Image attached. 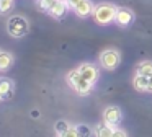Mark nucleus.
<instances>
[{
  "instance_id": "nucleus-1",
  "label": "nucleus",
  "mask_w": 152,
  "mask_h": 137,
  "mask_svg": "<svg viewBox=\"0 0 152 137\" xmlns=\"http://www.w3.org/2000/svg\"><path fill=\"white\" fill-rule=\"evenodd\" d=\"M116 10L118 7H115L113 3H98L93 8L92 16L98 25H110L116 18Z\"/></svg>"
},
{
  "instance_id": "nucleus-2",
  "label": "nucleus",
  "mask_w": 152,
  "mask_h": 137,
  "mask_svg": "<svg viewBox=\"0 0 152 137\" xmlns=\"http://www.w3.org/2000/svg\"><path fill=\"white\" fill-rule=\"evenodd\" d=\"M7 31L10 36L13 38H23L28 31H30V23L25 16L20 15H13L8 18L7 21Z\"/></svg>"
},
{
  "instance_id": "nucleus-3",
  "label": "nucleus",
  "mask_w": 152,
  "mask_h": 137,
  "mask_svg": "<svg viewBox=\"0 0 152 137\" xmlns=\"http://www.w3.org/2000/svg\"><path fill=\"white\" fill-rule=\"evenodd\" d=\"M67 83H69L79 95H83V96L90 95L92 87H93V83H90L88 80H85V78L80 75L79 70H72V72L67 74Z\"/></svg>"
},
{
  "instance_id": "nucleus-4",
  "label": "nucleus",
  "mask_w": 152,
  "mask_h": 137,
  "mask_svg": "<svg viewBox=\"0 0 152 137\" xmlns=\"http://www.w3.org/2000/svg\"><path fill=\"white\" fill-rule=\"evenodd\" d=\"M119 52L116 49H105V51L100 54V64L106 68V70H115L119 65Z\"/></svg>"
},
{
  "instance_id": "nucleus-5",
  "label": "nucleus",
  "mask_w": 152,
  "mask_h": 137,
  "mask_svg": "<svg viewBox=\"0 0 152 137\" xmlns=\"http://www.w3.org/2000/svg\"><path fill=\"white\" fill-rule=\"evenodd\" d=\"M102 117H103V122H106L108 126L115 127L116 124L121 121L123 113H121V109H119V106H108V108H105Z\"/></svg>"
},
{
  "instance_id": "nucleus-6",
  "label": "nucleus",
  "mask_w": 152,
  "mask_h": 137,
  "mask_svg": "<svg viewBox=\"0 0 152 137\" xmlns=\"http://www.w3.org/2000/svg\"><path fill=\"white\" fill-rule=\"evenodd\" d=\"M115 21L118 23L119 26H123V28H128V26L131 25L132 21H134V13H132L129 8H124V7H118V10H116V18H115Z\"/></svg>"
},
{
  "instance_id": "nucleus-7",
  "label": "nucleus",
  "mask_w": 152,
  "mask_h": 137,
  "mask_svg": "<svg viewBox=\"0 0 152 137\" xmlns=\"http://www.w3.org/2000/svg\"><path fill=\"white\" fill-rule=\"evenodd\" d=\"M77 70L80 72V75H82L85 80H88L90 83H93L95 85L96 83V80H98V68L95 67V65H92V64H82V65H79V68Z\"/></svg>"
},
{
  "instance_id": "nucleus-8",
  "label": "nucleus",
  "mask_w": 152,
  "mask_h": 137,
  "mask_svg": "<svg viewBox=\"0 0 152 137\" xmlns=\"http://www.w3.org/2000/svg\"><path fill=\"white\" fill-rule=\"evenodd\" d=\"M69 8L70 7H69V3H67V0H56V2L53 3V7L48 10V13H49L53 18H62Z\"/></svg>"
},
{
  "instance_id": "nucleus-9",
  "label": "nucleus",
  "mask_w": 152,
  "mask_h": 137,
  "mask_svg": "<svg viewBox=\"0 0 152 137\" xmlns=\"http://www.w3.org/2000/svg\"><path fill=\"white\" fill-rule=\"evenodd\" d=\"M13 91H15V85L10 78L5 77L0 78V98L2 100H10L13 96Z\"/></svg>"
},
{
  "instance_id": "nucleus-10",
  "label": "nucleus",
  "mask_w": 152,
  "mask_h": 137,
  "mask_svg": "<svg viewBox=\"0 0 152 137\" xmlns=\"http://www.w3.org/2000/svg\"><path fill=\"white\" fill-rule=\"evenodd\" d=\"M93 3L90 2V0H82V2L79 3L77 7H74V12H75V15L77 16H80V18H85V16H88V15H92L93 13Z\"/></svg>"
},
{
  "instance_id": "nucleus-11",
  "label": "nucleus",
  "mask_w": 152,
  "mask_h": 137,
  "mask_svg": "<svg viewBox=\"0 0 152 137\" xmlns=\"http://www.w3.org/2000/svg\"><path fill=\"white\" fill-rule=\"evenodd\" d=\"M132 85L137 91H147L149 88V77H144V75H137L136 74L134 80H132Z\"/></svg>"
},
{
  "instance_id": "nucleus-12",
  "label": "nucleus",
  "mask_w": 152,
  "mask_h": 137,
  "mask_svg": "<svg viewBox=\"0 0 152 137\" xmlns=\"http://www.w3.org/2000/svg\"><path fill=\"white\" fill-rule=\"evenodd\" d=\"M13 65V55L7 51H0V70H7Z\"/></svg>"
},
{
  "instance_id": "nucleus-13",
  "label": "nucleus",
  "mask_w": 152,
  "mask_h": 137,
  "mask_svg": "<svg viewBox=\"0 0 152 137\" xmlns=\"http://www.w3.org/2000/svg\"><path fill=\"white\" fill-rule=\"evenodd\" d=\"M136 74L144 75V77H152V62L151 60H142L136 67Z\"/></svg>"
},
{
  "instance_id": "nucleus-14",
  "label": "nucleus",
  "mask_w": 152,
  "mask_h": 137,
  "mask_svg": "<svg viewBox=\"0 0 152 137\" xmlns=\"http://www.w3.org/2000/svg\"><path fill=\"white\" fill-rule=\"evenodd\" d=\"M113 129H115V127L108 126L106 122H102V124H98L96 129H95V137H111Z\"/></svg>"
},
{
  "instance_id": "nucleus-15",
  "label": "nucleus",
  "mask_w": 152,
  "mask_h": 137,
  "mask_svg": "<svg viewBox=\"0 0 152 137\" xmlns=\"http://www.w3.org/2000/svg\"><path fill=\"white\" fill-rule=\"evenodd\" d=\"M75 129H77L79 137H92L93 136V130H92V127H90L88 124L80 122V124H77V126H75Z\"/></svg>"
},
{
  "instance_id": "nucleus-16",
  "label": "nucleus",
  "mask_w": 152,
  "mask_h": 137,
  "mask_svg": "<svg viewBox=\"0 0 152 137\" xmlns=\"http://www.w3.org/2000/svg\"><path fill=\"white\" fill-rule=\"evenodd\" d=\"M69 127H70V126H69V122H67V121H64V119L57 121V122L54 124V129H56V132L59 134V136L64 132V130H67V129H69Z\"/></svg>"
},
{
  "instance_id": "nucleus-17",
  "label": "nucleus",
  "mask_w": 152,
  "mask_h": 137,
  "mask_svg": "<svg viewBox=\"0 0 152 137\" xmlns=\"http://www.w3.org/2000/svg\"><path fill=\"white\" fill-rule=\"evenodd\" d=\"M54 2H56V0H38V8L43 10V12H48V10L53 7Z\"/></svg>"
},
{
  "instance_id": "nucleus-18",
  "label": "nucleus",
  "mask_w": 152,
  "mask_h": 137,
  "mask_svg": "<svg viewBox=\"0 0 152 137\" xmlns=\"http://www.w3.org/2000/svg\"><path fill=\"white\" fill-rule=\"evenodd\" d=\"M13 7V0H0V13H7Z\"/></svg>"
},
{
  "instance_id": "nucleus-19",
  "label": "nucleus",
  "mask_w": 152,
  "mask_h": 137,
  "mask_svg": "<svg viewBox=\"0 0 152 137\" xmlns=\"http://www.w3.org/2000/svg\"><path fill=\"white\" fill-rule=\"evenodd\" d=\"M59 137H79V134H77V129L75 126H70L67 130H64L62 134H61Z\"/></svg>"
},
{
  "instance_id": "nucleus-20",
  "label": "nucleus",
  "mask_w": 152,
  "mask_h": 137,
  "mask_svg": "<svg viewBox=\"0 0 152 137\" xmlns=\"http://www.w3.org/2000/svg\"><path fill=\"white\" fill-rule=\"evenodd\" d=\"M111 137H128V134H126V130H123V129H113V136Z\"/></svg>"
},
{
  "instance_id": "nucleus-21",
  "label": "nucleus",
  "mask_w": 152,
  "mask_h": 137,
  "mask_svg": "<svg viewBox=\"0 0 152 137\" xmlns=\"http://www.w3.org/2000/svg\"><path fill=\"white\" fill-rule=\"evenodd\" d=\"M80 2H82V0H67V3H69V7H70V8H74V7H77Z\"/></svg>"
},
{
  "instance_id": "nucleus-22",
  "label": "nucleus",
  "mask_w": 152,
  "mask_h": 137,
  "mask_svg": "<svg viewBox=\"0 0 152 137\" xmlns=\"http://www.w3.org/2000/svg\"><path fill=\"white\" fill-rule=\"evenodd\" d=\"M147 91H152V77H149V88Z\"/></svg>"
},
{
  "instance_id": "nucleus-23",
  "label": "nucleus",
  "mask_w": 152,
  "mask_h": 137,
  "mask_svg": "<svg viewBox=\"0 0 152 137\" xmlns=\"http://www.w3.org/2000/svg\"><path fill=\"white\" fill-rule=\"evenodd\" d=\"M33 116H34V117H38V116H39V111L34 109V111H33Z\"/></svg>"
},
{
  "instance_id": "nucleus-24",
  "label": "nucleus",
  "mask_w": 152,
  "mask_h": 137,
  "mask_svg": "<svg viewBox=\"0 0 152 137\" xmlns=\"http://www.w3.org/2000/svg\"><path fill=\"white\" fill-rule=\"evenodd\" d=\"M0 101H2V98H0Z\"/></svg>"
}]
</instances>
